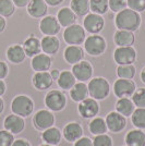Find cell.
I'll use <instances>...</instances> for the list:
<instances>
[{"label":"cell","mask_w":145,"mask_h":146,"mask_svg":"<svg viewBox=\"0 0 145 146\" xmlns=\"http://www.w3.org/2000/svg\"><path fill=\"white\" fill-rule=\"evenodd\" d=\"M115 24L118 27V30L134 32L139 30L141 25V15L139 12L126 8L124 10L117 13L115 18Z\"/></svg>","instance_id":"cell-1"},{"label":"cell","mask_w":145,"mask_h":146,"mask_svg":"<svg viewBox=\"0 0 145 146\" xmlns=\"http://www.w3.org/2000/svg\"><path fill=\"white\" fill-rule=\"evenodd\" d=\"M88 95L96 100H104L109 96L110 84L107 80L102 76H97L91 80L87 84Z\"/></svg>","instance_id":"cell-2"},{"label":"cell","mask_w":145,"mask_h":146,"mask_svg":"<svg viewBox=\"0 0 145 146\" xmlns=\"http://www.w3.org/2000/svg\"><path fill=\"white\" fill-rule=\"evenodd\" d=\"M11 110L14 115L26 118L34 111V102L26 95H18L11 102Z\"/></svg>","instance_id":"cell-3"},{"label":"cell","mask_w":145,"mask_h":146,"mask_svg":"<svg viewBox=\"0 0 145 146\" xmlns=\"http://www.w3.org/2000/svg\"><path fill=\"white\" fill-rule=\"evenodd\" d=\"M107 48L106 39L100 35L92 34V36H88L84 40V49L86 54L93 57H98L103 55Z\"/></svg>","instance_id":"cell-4"},{"label":"cell","mask_w":145,"mask_h":146,"mask_svg":"<svg viewBox=\"0 0 145 146\" xmlns=\"http://www.w3.org/2000/svg\"><path fill=\"white\" fill-rule=\"evenodd\" d=\"M45 105L50 111H61L66 108L67 97L61 91L54 90L46 94L45 96Z\"/></svg>","instance_id":"cell-5"},{"label":"cell","mask_w":145,"mask_h":146,"mask_svg":"<svg viewBox=\"0 0 145 146\" xmlns=\"http://www.w3.org/2000/svg\"><path fill=\"white\" fill-rule=\"evenodd\" d=\"M86 38V33L83 26L79 24H72L66 27L63 32V39L69 45H81L84 43Z\"/></svg>","instance_id":"cell-6"},{"label":"cell","mask_w":145,"mask_h":146,"mask_svg":"<svg viewBox=\"0 0 145 146\" xmlns=\"http://www.w3.org/2000/svg\"><path fill=\"white\" fill-rule=\"evenodd\" d=\"M33 124L38 131H45L47 129L54 127L55 116L50 110H38L33 117Z\"/></svg>","instance_id":"cell-7"},{"label":"cell","mask_w":145,"mask_h":146,"mask_svg":"<svg viewBox=\"0 0 145 146\" xmlns=\"http://www.w3.org/2000/svg\"><path fill=\"white\" fill-rule=\"evenodd\" d=\"M114 60L118 66L133 64L136 60V50L132 46L118 47L114 52Z\"/></svg>","instance_id":"cell-8"},{"label":"cell","mask_w":145,"mask_h":146,"mask_svg":"<svg viewBox=\"0 0 145 146\" xmlns=\"http://www.w3.org/2000/svg\"><path fill=\"white\" fill-rule=\"evenodd\" d=\"M83 25L84 30L91 34H98L99 32L104 30L105 26V20L100 14L96 13H88L83 19Z\"/></svg>","instance_id":"cell-9"},{"label":"cell","mask_w":145,"mask_h":146,"mask_svg":"<svg viewBox=\"0 0 145 146\" xmlns=\"http://www.w3.org/2000/svg\"><path fill=\"white\" fill-rule=\"evenodd\" d=\"M78 111L82 118L93 119L99 112V105L96 99H94V98H85L84 100L79 103Z\"/></svg>","instance_id":"cell-10"},{"label":"cell","mask_w":145,"mask_h":146,"mask_svg":"<svg viewBox=\"0 0 145 146\" xmlns=\"http://www.w3.org/2000/svg\"><path fill=\"white\" fill-rule=\"evenodd\" d=\"M136 90V85L132 80L118 79L114 84V93L118 98L131 97Z\"/></svg>","instance_id":"cell-11"},{"label":"cell","mask_w":145,"mask_h":146,"mask_svg":"<svg viewBox=\"0 0 145 146\" xmlns=\"http://www.w3.org/2000/svg\"><path fill=\"white\" fill-rule=\"evenodd\" d=\"M105 121H106L108 130L110 132H114V133H119L121 131H123L124 128L127 127L126 117L120 115L117 111L109 112L106 117V119H105Z\"/></svg>","instance_id":"cell-12"},{"label":"cell","mask_w":145,"mask_h":146,"mask_svg":"<svg viewBox=\"0 0 145 146\" xmlns=\"http://www.w3.org/2000/svg\"><path fill=\"white\" fill-rule=\"evenodd\" d=\"M93 66L88 61L82 60L73 64L72 67V73L74 78L78 80L79 82H86L88 80L92 79L93 76Z\"/></svg>","instance_id":"cell-13"},{"label":"cell","mask_w":145,"mask_h":146,"mask_svg":"<svg viewBox=\"0 0 145 146\" xmlns=\"http://www.w3.org/2000/svg\"><path fill=\"white\" fill-rule=\"evenodd\" d=\"M61 25L58 22V19L54 15H47L42 19L39 23V30L46 36H56L60 32Z\"/></svg>","instance_id":"cell-14"},{"label":"cell","mask_w":145,"mask_h":146,"mask_svg":"<svg viewBox=\"0 0 145 146\" xmlns=\"http://www.w3.org/2000/svg\"><path fill=\"white\" fill-rule=\"evenodd\" d=\"M3 127L5 130L11 132L13 135L15 134H20L21 132H23V130L25 129V121L24 118L18 116V115H9L6 117L5 121H3Z\"/></svg>","instance_id":"cell-15"},{"label":"cell","mask_w":145,"mask_h":146,"mask_svg":"<svg viewBox=\"0 0 145 146\" xmlns=\"http://www.w3.org/2000/svg\"><path fill=\"white\" fill-rule=\"evenodd\" d=\"M33 86L38 91H46L51 87L54 80L51 78L50 73L47 71L44 72H35V74L32 78Z\"/></svg>","instance_id":"cell-16"},{"label":"cell","mask_w":145,"mask_h":146,"mask_svg":"<svg viewBox=\"0 0 145 146\" xmlns=\"http://www.w3.org/2000/svg\"><path fill=\"white\" fill-rule=\"evenodd\" d=\"M62 135L68 142L74 143L83 135V128L78 122H70L63 128Z\"/></svg>","instance_id":"cell-17"},{"label":"cell","mask_w":145,"mask_h":146,"mask_svg":"<svg viewBox=\"0 0 145 146\" xmlns=\"http://www.w3.org/2000/svg\"><path fill=\"white\" fill-rule=\"evenodd\" d=\"M53 64V60L50 58V56L47 54H38V55L34 56L32 58V62L31 66L32 69L35 72H44V71H48L50 67Z\"/></svg>","instance_id":"cell-18"},{"label":"cell","mask_w":145,"mask_h":146,"mask_svg":"<svg viewBox=\"0 0 145 146\" xmlns=\"http://www.w3.org/2000/svg\"><path fill=\"white\" fill-rule=\"evenodd\" d=\"M63 58L69 64H75L84 58V50L78 45H70L65 49Z\"/></svg>","instance_id":"cell-19"},{"label":"cell","mask_w":145,"mask_h":146,"mask_svg":"<svg viewBox=\"0 0 145 146\" xmlns=\"http://www.w3.org/2000/svg\"><path fill=\"white\" fill-rule=\"evenodd\" d=\"M48 11V5L45 0H31L27 5V13L32 18L41 19L45 17Z\"/></svg>","instance_id":"cell-20"},{"label":"cell","mask_w":145,"mask_h":146,"mask_svg":"<svg viewBox=\"0 0 145 146\" xmlns=\"http://www.w3.org/2000/svg\"><path fill=\"white\" fill-rule=\"evenodd\" d=\"M7 58L10 62H12L14 64L22 63L26 58V54H25L23 46L18 45V44L11 45L7 49Z\"/></svg>","instance_id":"cell-21"},{"label":"cell","mask_w":145,"mask_h":146,"mask_svg":"<svg viewBox=\"0 0 145 146\" xmlns=\"http://www.w3.org/2000/svg\"><path fill=\"white\" fill-rule=\"evenodd\" d=\"M114 42L118 47H127V46H132L135 42V36L133 32L124 30H118L115 33L114 36Z\"/></svg>","instance_id":"cell-22"},{"label":"cell","mask_w":145,"mask_h":146,"mask_svg":"<svg viewBox=\"0 0 145 146\" xmlns=\"http://www.w3.org/2000/svg\"><path fill=\"white\" fill-rule=\"evenodd\" d=\"M23 48L26 54V57H31L33 58L34 56L41 54L42 51V46H41V40L34 35H31L25 39L24 44H23Z\"/></svg>","instance_id":"cell-23"},{"label":"cell","mask_w":145,"mask_h":146,"mask_svg":"<svg viewBox=\"0 0 145 146\" xmlns=\"http://www.w3.org/2000/svg\"><path fill=\"white\" fill-rule=\"evenodd\" d=\"M42 50L47 55H55L60 48V42L56 36H45L41 40Z\"/></svg>","instance_id":"cell-24"},{"label":"cell","mask_w":145,"mask_h":146,"mask_svg":"<svg viewBox=\"0 0 145 146\" xmlns=\"http://www.w3.org/2000/svg\"><path fill=\"white\" fill-rule=\"evenodd\" d=\"M57 19H58L59 24L62 27H68V26H70V25L75 23V21H76V14L71 10V8L65 7V8H61L60 10L58 11Z\"/></svg>","instance_id":"cell-25"},{"label":"cell","mask_w":145,"mask_h":146,"mask_svg":"<svg viewBox=\"0 0 145 146\" xmlns=\"http://www.w3.org/2000/svg\"><path fill=\"white\" fill-rule=\"evenodd\" d=\"M126 144L128 146H145V133L140 130H131L126 135Z\"/></svg>","instance_id":"cell-26"},{"label":"cell","mask_w":145,"mask_h":146,"mask_svg":"<svg viewBox=\"0 0 145 146\" xmlns=\"http://www.w3.org/2000/svg\"><path fill=\"white\" fill-rule=\"evenodd\" d=\"M88 96V88L84 82L75 83L74 86L70 90V97L75 103H81Z\"/></svg>","instance_id":"cell-27"},{"label":"cell","mask_w":145,"mask_h":146,"mask_svg":"<svg viewBox=\"0 0 145 146\" xmlns=\"http://www.w3.org/2000/svg\"><path fill=\"white\" fill-rule=\"evenodd\" d=\"M61 139H62V134H61L60 130L58 128H55V127H51V128L43 131L42 133V140L49 145H58L61 142Z\"/></svg>","instance_id":"cell-28"},{"label":"cell","mask_w":145,"mask_h":146,"mask_svg":"<svg viewBox=\"0 0 145 146\" xmlns=\"http://www.w3.org/2000/svg\"><path fill=\"white\" fill-rule=\"evenodd\" d=\"M116 111L119 112L120 115L124 116L126 118L127 117H131V115L134 111V104H133L132 99H130L129 97H123V98H119L116 103Z\"/></svg>","instance_id":"cell-29"},{"label":"cell","mask_w":145,"mask_h":146,"mask_svg":"<svg viewBox=\"0 0 145 146\" xmlns=\"http://www.w3.org/2000/svg\"><path fill=\"white\" fill-rule=\"evenodd\" d=\"M75 81H76V79L74 78L72 71L65 70V71L60 72V75L57 80V83H58V86L60 87L61 90L70 91L75 84Z\"/></svg>","instance_id":"cell-30"},{"label":"cell","mask_w":145,"mask_h":146,"mask_svg":"<svg viewBox=\"0 0 145 146\" xmlns=\"http://www.w3.org/2000/svg\"><path fill=\"white\" fill-rule=\"evenodd\" d=\"M70 8L76 17H85L91 10L90 0H71Z\"/></svg>","instance_id":"cell-31"},{"label":"cell","mask_w":145,"mask_h":146,"mask_svg":"<svg viewBox=\"0 0 145 146\" xmlns=\"http://www.w3.org/2000/svg\"><path fill=\"white\" fill-rule=\"evenodd\" d=\"M88 130L93 135H100V134H105L107 132V124L106 121L104 120L103 118H93L92 121L88 123Z\"/></svg>","instance_id":"cell-32"},{"label":"cell","mask_w":145,"mask_h":146,"mask_svg":"<svg viewBox=\"0 0 145 146\" xmlns=\"http://www.w3.org/2000/svg\"><path fill=\"white\" fill-rule=\"evenodd\" d=\"M132 124L136 129H145V108H136L131 115Z\"/></svg>","instance_id":"cell-33"},{"label":"cell","mask_w":145,"mask_h":146,"mask_svg":"<svg viewBox=\"0 0 145 146\" xmlns=\"http://www.w3.org/2000/svg\"><path fill=\"white\" fill-rule=\"evenodd\" d=\"M135 67L133 64H123V66H118L117 68V75L119 79H128L132 80L135 76Z\"/></svg>","instance_id":"cell-34"},{"label":"cell","mask_w":145,"mask_h":146,"mask_svg":"<svg viewBox=\"0 0 145 146\" xmlns=\"http://www.w3.org/2000/svg\"><path fill=\"white\" fill-rule=\"evenodd\" d=\"M90 7L93 13L103 15L108 11L109 2L108 0H90Z\"/></svg>","instance_id":"cell-35"},{"label":"cell","mask_w":145,"mask_h":146,"mask_svg":"<svg viewBox=\"0 0 145 146\" xmlns=\"http://www.w3.org/2000/svg\"><path fill=\"white\" fill-rule=\"evenodd\" d=\"M15 12V6L12 0H0V15L9 18Z\"/></svg>","instance_id":"cell-36"},{"label":"cell","mask_w":145,"mask_h":146,"mask_svg":"<svg viewBox=\"0 0 145 146\" xmlns=\"http://www.w3.org/2000/svg\"><path fill=\"white\" fill-rule=\"evenodd\" d=\"M131 97L134 106H136L138 108H145V88L135 90Z\"/></svg>","instance_id":"cell-37"},{"label":"cell","mask_w":145,"mask_h":146,"mask_svg":"<svg viewBox=\"0 0 145 146\" xmlns=\"http://www.w3.org/2000/svg\"><path fill=\"white\" fill-rule=\"evenodd\" d=\"M93 146H112V140L106 133L96 135L93 140Z\"/></svg>","instance_id":"cell-38"},{"label":"cell","mask_w":145,"mask_h":146,"mask_svg":"<svg viewBox=\"0 0 145 146\" xmlns=\"http://www.w3.org/2000/svg\"><path fill=\"white\" fill-rule=\"evenodd\" d=\"M14 142V135L7 130L0 131V146H11Z\"/></svg>","instance_id":"cell-39"},{"label":"cell","mask_w":145,"mask_h":146,"mask_svg":"<svg viewBox=\"0 0 145 146\" xmlns=\"http://www.w3.org/2000/svg\"><path fill=\"white\" fill-rule=\"evenodd\" d=\"M108 2H109V9L112 12H116V13L124 10L128 6L127 0H108Z\"/></svg>","instance_id":"cell-40"},{"label":"cell","mask_w":145,"mask_h":146,"mask_svg":"<svg viewBox=\"0 0 145 146\" xmlns=\"http://www.w3.org/2000/svg\"><path fill=\"white\" fill-rule=\"evenodd\" d=\"M129 9L136 12H142L145 10V0H127Z\"/></svg>","instance_id":"cell-41"},{"label":"cell","mask_w":145,"mask_h":146,"mask_svg":"<svg viewBox=\"0 0 145 146\" xmlns=\"http://www.w3.org/2000/svg\"><path fill=\"white\" fill-rule=\"evenodd\" d=\"M74 146H93V141L87 136H82L74 142Z\"/></svg>","instance_id":"cell-42"},{"label":"cell","mask_w":145,"mask_h":146,"mask_svg":"<svg viewBox=\"0 0 145 146\" xmlns=\"http://www.w3.org/2000/svg\"><path fill=\"white\" fill-rule=\"evenodd\" d=\"M9 73V68L6 62H3L2 60H0V80L6 79Z\"/></svg>","instance_id":"cell-43"},{"label":"cell","mask_w":145,"mask_h":146,"mask_svg":"<svg viewBox=\"0 0 145 146\" xmlns=\"http://www.w3.org/2000/svg\"><path fill=\"white\" fill-rule=\"evenodd\" d=\"M11 146H31V144L29 141L24 139H18V140H14Z\"/></svg>","instance_id":"cell-44"},{"label":"cell","mask_w":145,"mask_h":146,"mask_svg":"<svg viewBox=\"0 0 145 146\" xmlns=\"http://www.w3.org/2000/svg\"><path fill=\"white\" fill-rule=\"evenodd\" d=\"M13 3L15 7H19V8H23V7H26L29 3H30L31 0H12Z\"/></svg>","instance_id":"cell-45"},{"label":"cell","mask_w":145,"mask_h":146,"mask_svg":"<svg viewBox=\"0 0 145 146\" xmlns=\"http://www.w3.org/2000/svg\"><path fill=\"white\" fill-rule=\"evenodd\" d=\"M45 2L50 7H57L63 2V0H45Z\"/></svg>","instance_id":"cell-46"},{"label":"cell","mask_w":145,"mask_h":146,"mask_svg":"<svg viewBox=\"0 0 145 146\" xmlns=\"http://www.w3.org/2000/svg\"><path fill=\"white\" fill-rule=\"evenodd\" d=\"M6 26H7L6 19L3 18V17H1V15H0V34H1L3 31L6 30Z\"/></svg>","instance_id":"cell-47"},{"label":"cell","mask_w":145,"mask_h":146,"mask_svg":"<svg viewBox=\"0 0 145 146\" xmlns=\"http://www.w3.org/2000/svg\"><path fill=\"white\" fill-rule=\"evenodd\" d=\"M6 90H7V85H6V83H5V81H3V80H0V97H1L2 95H5Z\"/></svg>","instance_id":"cell-48"},{"label":"cell","mask_w":145,"mask_h":146,"mask_svg":"<svg viewBox=\"0 0 145 146\" xmlns=\"http://www.w3.org/2000/svg\"><path fill=\"white\" fill-rule=\"evenodd\" d=\"M60 72L61 71L57 70V69H55V70H53V71H50V75H51L53 80H58L59 75H60Z\"/></svg>","instance_id":"cell-49"},{"label":"cell","mask_w":145,"mask_h":146,"mask_svg":"<svg viewBox=\"0 0 145 146\" xmlns=\"http://www.w3.org/2000/svg\"><path fill=\"white\" fill-rule=\"evenodd\" d=\"M3 110H5V102H3V99L0 97V115L3 112Z\"/></svg>","instance_id":"cell-50"},{"label":"cell","mask_w":145,"mask_h":146,"mask_svg":"<svg viewBox=\"0 0 145 146\" xmlns=\"http://www.w3.org/2000/svg\"><path fill=\"white\" fill-rule=\"evenodd\" d=\"M141 80H142V82L145 84V67L142 69V71H141Z\"/></svg>","instance_id":"cell-51"},{"label":"cell","mask_w":145,"mask_h":146,"mask_svg":"<svg viewBox=\"0 0 145 146\" xmlns=\"http://www.w3.org/2000/svg\"><path fill=\"white\" fill-rule=\"evenodd\" d=\"M41 146H54V145H49V144H46V143H45V144H43V145H41Z\"/></svg>","instance_id":"cell-52"},{"label":"cell","mask_w":145,"mask_h":146,"mask_svg":"<svg viewBox=\"0 0 145 146\" xmlns=\"http://www.w3.org/2000/svg\"><path fill=\"white\" fill-rule=\"evenodd\" d=\"M127 146H128V145H127Z\"/></svg>","instance_id":"cell-53"}]
</instances>
